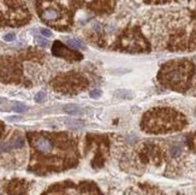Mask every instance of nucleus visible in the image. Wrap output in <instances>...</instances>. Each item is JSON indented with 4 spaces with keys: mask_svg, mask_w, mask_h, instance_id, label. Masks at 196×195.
<instances>
[{
    "mask_svg": "<svg viewBox=\"0 0 196 195\" xmlns=\"http://www.w3.org/2000/svg\"><path fill=\"white\" fill-rule=\"evenodd\" d=\"M114 96L119 98V99H133L134 94H133V92L126 90V89H118L114 92Z\"/></svg>",
    "mask_w": 196,
    "mask_h": 195,
    "instance_id": "8",
    "label": "nucleus"
},
{
    "mask_svg": "<svg viewBox=\"0 0 196 195\" xmlns=\"http://www.w3.org/2000/svg\"><path fill=\"white\" fill-rule=\"evenodd\" d=\"M100 96H101V90L100 89H94V90H91V92H90V98L99 99Z\"/></svg>",
    "mask_w": 196,
    "mask_h": 195,
    "instance_id": "13",
    "label": "nucleus"
},
{
    "mask_svg": "<svg viewBox=\"0 0 196 195\" xmlns=\"http://www.w3.org/2000/svg\"><path fill=\"white\" fill-rule=\"evenodd\" d=\"M63 110H64V112H66V113H69V114H71V116H80V114L83 113L82 109H81L80 106H77V105H73V104H70V105H65V106L63 107Z\"/></svg>",
    "mask_w": 196,
    "mask_h": 195,
    "instance_id": "7",
    "label": "nucleus"
},
{
    "mask_svg": "<svg viewBox=\"0 0 196 195\" xmlns=\"http://www.w3.org/2000/svg\"><path fill=\"white\" fill-rule=\"evenodd\" d=\"M35 41H36L37 45H40V46H42V47H47V46H48V41L46 40L45 37H40V36H38V37L35 39Z\"/></svg>",
    "mask_w": 196,
    "mask_h": 195,
    "instance_id": "12",
    "label": "nucleus"
},
{
    "mask_svg": "<svg viewBox=\"0 0 196 195\" xmlns=\"http://www.w3.org/2000/svg\"><path fill=\"white\" fill-rule=\"evenodd\" d=\"M69 122H71V123H66V124L70 125L71 128H80L83 125V123L81 121H69Z\"/></svg>",
    "mask_w": 196,
    "mask_h": 195,
    "instance_id": "14",
    "label": "nucleus"
},
{
    "mask_svg": "<svg viewBox=\"0 0 196 195\" xmlns=\"http://www.w3.org/2000/svg\"><path fill=\"white\" fill-rule=\"evenodd\" d=\"M12 110H14L15 112H25L27 111V106L23 105V104L21 102H16L14 106H12Z\"/></svg>",
    "mask_w": 196,
    "mask_h": 195,
    "instance_id": "10",
    "label": "nucleus"
},
{
    "mask_svg": "<svg viewBox=\"0 0 196 195\" xmlns=\"http://www.w3.org/2000/svg\"><path fill=\"white\" fill-rule=\"evenodd\" d=\"M43 99H45V93H43V92L36 93V95H35V101H36V102H41Z\"/></svg>",
    "mask_w": 196,
    "mask_h": 195,
    "instance_id": "15",
    "label": "nucleus"
},
{
    "mask_svg": "<svg viewBox=\"0 0 196 195\" xmlns=\"http://www.w3.org/2000/svg\"><path fill=\"white\" fill-rule=\"evenodd\" d=\"M192 71L194 65L188 60L171 61L163 66L161 71L159 72V80L163 82V84L170 88L183 90L188 87Z\"/></svg>",
    "mask_w": 196,
    "mask_h": 195,
    "instance_id": "2",
    "label": "nucleus"
},
{
    "mask_svg": "<svg viewBox=\"0 0 196 195\" xmlns=\"http://www.w3.org/2000/svg\"><path fill=\"white\" fill-rule=\"evenodd\" d=\"M31 144L35 147V149L41 153H49L53 149V145H52L51 140L42 135H35L31 140Z\"/></svg>",
    "mask_w": 196,
    "mask_h": 195,
    "instance_id": "4",
    "label": "nucleus"
},
{
    "mask_svg": "<svg viewBox=\"0 0 196 195\" xmlns=\"http://www.w3.org/2000/svg\"><path fill=\"white\" fill-rule=\"evenodd\" d=\"M142 41V37L140 36V34L137 35H126L123 37V46L126 47L128 51H131V52H138L137 47L136 46H142L143 42Z\"/></svg>",
    "mask_w": 196,
    "mask_h": 195,
    "instance_id": "5",
    "label": "nucleus"
},
{
    "mask_svg": "<svg viewBox=\"0 0 196 195\" xmlns=\"http://www.w3.org/2000/svg\"><path fill=\"white\" fill-rule=\"evenodd\" d=\"M185 125V118L171 109H155L148 111L142 121V129L147 133L163 134L176 131Z\"/></svg>",
    "mask_w": 196,
    "mask_h": 195,
    "instance_id": "1",
    "label": "nucleus"
},
{
    "mask_svg": "<svg viewBox=\"0 0 196 195\" xmlns=\"http://www.w3.org/2000/svg\"><path fill=\"white\" fill-rule=\"evenodd\" d=\"M41 34H42V35H45L46 37L52 36V31H51L49 29H46V28H42V29H41Z\"/></svg>",
    "mask_w": 196,
    "mask_h": 195,
    "instance_id": "17",
    "label": "nucleus"
},
{
    "mask_svg": "<svg viewBox=\"0 0 196 195\" xmlns=\"http://www.w3.org/2000/svg\"><path fill=\"white\" fill-rule=\"evenodd\" d=\"M180 146L179 145H173L171 147V149H170V153H171L172 157H178V155L180 154Z\"/></svg>",
    "mask_w": 196,
    "mask_h": 195,
    "instance_id": "11",
    "label": "nucleus"
},
{
    "mask_svg": "<svg viewBox=\"0 0 196 195\" xmlns=\"http://www.w3.org/2000/svg\"><path fill=\"white\" fill-rule=\"evenodd\" d=\"M19 119H21V117H18V116L9 117V118H7V121H10V122H14V121H19Z\"/></svg>",
    "mask_w": 196,
    "mask_h": 195,
    "instance_id": "18",
    "label": "nucleus"
},
{
    "mask_svg": "<svg viewBox=\"0 0 196 195\" xmlns=\"http://www.w3.org/2000/svg\"><path fill=\"white\" fill-rule=\"evenodd\" d=\"M16 39V35L15 34H12V33H10V34H6L5 36H4V40L5 41H7V42H10V41H14Z\"/></svg>",
    "mask_w": 196,
    "mask_h": 195,
    "instance_id": "16",
    "label": "nucleus"
},
{
    "mask_svg": "<svg viewBox=\"0 0 196 195\" xmlns=\"http://www.w3.org/2000/svg\"><path fill=\"white\" fill-rule=\"evenodd\" d=\"M41 18L46 22H56L60 18V12L57 7H46L41 12Z\"/></svg>",
    "mask_w": 196,
    "mask_h": 195,
    "instance_id": "6",
    "label": "nucleus"
},
{
    "mask_svg": "<svg viewBox=\"0 0 196 195\" xmlns=\"http://www.w3.org/2000/svg\"><path fill=\"white\" fill-rule=\"evenodd\" d=\"M52 52L57 57H64L68 59H73V60H80L82 59V54H80L78 52H75L72 49H69L68 47H65L61 42L56 41L52 47Z\"/></svg>",
    "mask_w": 196,
    "mask_h": 195,
    "instance_id": "3",
    "label": "nucleus"
},
{
    "mask_svg": "<svg viewBox=\"0 0 196 195\" xmlns=\"http://www.w3.org/2000/svg\"><path fill=\"white\" fill-rule=\"evenodd\" d=\"M66 44L72 48H82L83 47V44L81 41L76 40V39H69V40L66 41Z\"/></svg>",
    "mask_w": 196,
    "mask_h": 195,
    "instance_id": "9",
    "label": "nucleus"
}]
</instances>
